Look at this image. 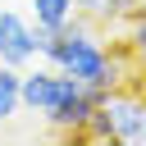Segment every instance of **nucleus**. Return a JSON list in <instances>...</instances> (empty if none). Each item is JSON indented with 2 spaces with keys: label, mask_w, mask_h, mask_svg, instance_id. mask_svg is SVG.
<instances>
[{
  "label": "nucleus",
  "mask_w": 146,
  "mask_h": 146,
  "mask_svg": "<svg viewBox=\"0 0 146 146\" xmlns=\"http://www.w3.org/2000/svg\"><path fill=\"white\" fill-rule=\"evenodd\" d=\"M105 114L114 128V141H146V96L137 91H110Z\"/></svg>",
  "instance_id": "nucleus-3"
},
{
  "label": "nucleus",
  "mask_w": 146,
  "mask_h": 146,
  "mask_svg": "<svg viewBox=\"0 0 146 146\" xmlns=\"http://www.w3.org/2000/svg\"><path fill=\"white\" fill-rule=\"evenodd\" d=\"M68 87H73V78L59 73V68H50V64H46V68H23V78H18V105L46 119Z\"/></svg>",
  "instance_id": "nucleus-1"
},
{
  "label": "nucleus",
  "mask_w": 146,
  "mask_h": 146,
  "mask_svg": "<svg viewBox=\"0 0 146 146\" xmlns=\"http://www.w3.org/2000/svg\"><path fill=\"white\" fill-rule=\"evenodd\" d=\"M18 78H23V68H9V64H0V123L5 119H14L23 105H18Z\"/></svg>",
  "instance_id": "nucleus-5"
},
{
  "label": "nucleus",
  "mask_w": 146,
  "mask_h": 146,
  "mask_svg": "<svg viewBox=\"0 0 146 146\" xmlns=\"http://www.w3.org/2000/svg\"><path fill=\"white\" fill-rule=\"evenodd\" d=\"M36 55H41V46H36L32 18H23V14H14V9H0V64L27 68Z\"/></svg>",
  "instance_id": "nucleus-2"
},
{
  "label": "nucleus",
  "mask_w": 146,
  "mask_h": 146,
  "mask_svg": "<svg viewBox=\"0 0 146 146\" xmlns=\"http://www.w3.org/2000/svg\"><path fill=\"white\" fill-rule=\"evenodd\" d=\"M78 14V0H32V23L36 27H59V23H68Z\"/></svg>",
  "instance_id": "nucleus-4"
},
{
  "label": "nucleus",
  "mask_w": 146,
  "mask_h": 146,
  "mask_svg": "<svg viewBox=\"0 0 146 146\" xmlns=\"http://www.w3.org/2000/svg\"><path fill=\"white\" fill-rule=\"evenodd\" d=\"M128 46H132V59L146 68V5L132 9V18H128Z\"/></svg>",
  "instance_id": "nucleus-6"
}]
</instances>
